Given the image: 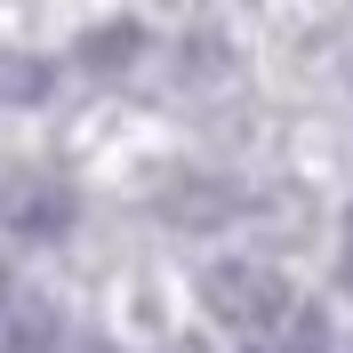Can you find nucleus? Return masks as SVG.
<instances>
[{
  "label": "nucleus",
  "instance_id": "1",
  "mask_svg": "<svg viewBox=\"0 0 353 353\" xmlns=\"http://www.w3.org/2000/svg\"><path fill=\"white\" fill-rule=\"evenodd\" d=\"M209 305L241 337H265L273 321H289V289L273 273H257V265H225V273H209Z\"/></svg>",
  "mask_w": 353,
  "mask_h": 353
},
{
  "label": "nucleus",
  "instance_id": "2",
  "mask_svg": "<svg viewBox=\"0 0 353 353\" xmlns=\"http://www.w3.org/2000/svg\"><path fill=\"white\" fill-rule=\"evenodd\" d=\"M345 289H353V225H345Z\"/></svg>",
  "mask_w": 353,
  "mask_h": 353
},
{
  "label": "nucleus",
  "instance_id": "3",
  "mask_svg": "<svg viewBox=\"0 0 353 353\" xmlns=\"http://www.w3.org/2000/svg\"><path fill=\"white\" fill-rule=\"evenodd\" d=\"M185 353H201V345H185Z\"/></svg>",
  "mask_w": 353,
  "mask_h": 353
}]
</instances>
